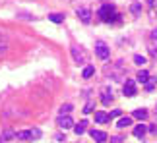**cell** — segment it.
Segmentation results:
<instances>
[{"mask_svg":"<svg viewBox=\"0 0 157 143\" xmlns=\"http://www.w3.org/2000/svg\"><path fill=\"white\" fill-rule=\"evenodd\" d=\"M134 62L138 64V66H144V64H146V56H142V54H136V56H134Z\"/></svg>","mask_w":157,"mask_h":143,"instance_id":"obj_23","label":"cell"},{"mask_svg":"<svg viewBox=\"0 0 157 143\" xmlns=\"http://www.w3.org/2000/svg\"><path fill=\"white\" fill-rule=\"evenodd\" d=\"M120 116V110H113L111 114H109V120H111V118H118Z\"/></svg>","mask_w":157,"mask_h":143,"instance_id":"obj_25","label":"cell"},{"mask_svg":"<svg viewBox=\"0 0 157 143\" xmlns=\"http://www.w3.org/2000/svg\"><path fill=\"white\" fill-rule=\"evenodd\" d=\"M138 81H140V83H146L147 79H149V74H147V72L146 70H140V72H138Z\"/></svg>","mask_w":157,"mask_h":143,"instance_id":"obj_16","label":"cell"},{"mask_svg":"<svg viewBox=\"0 0 157 143\" xmlns=\"http://www.w3.org/2000/svg\"><path fill=\"white\" fill-rule=\"evenodd\" d=\"M97 16L101 17V21H107V23H111V21H120V17H118L117 12H114V6H113V4H103V6L99 8Z\"/></svg>","mask_w":157,"mask_h":143,"instance_id":"obj_1","label":"cell"},{"mask_svg":"<svg viewBox=\"0 0 157 143\" xmlns=\"http://www.w3.org/2000/svg\"><path fill=\"white\" fill-rule=\"evenodd\" d=\"M6 50H8V37L0 31V54H4Z\"/></svg>","mask_w":157,"mask_h":143,"instance_id":"obj_10","label":"cell"},{"mask_svg":"<svg viewBox=\"0 0 157 143\" xmlns=\"http://www.w3.org/2000/svg\"><path fill=\"white\" fill-rule=\"evenodd\" d=\"M12 138H16V132H12V130H4V134H2V141H10Z\"/></svg>","mask_w":157,"mask_h":143,"instance_id":"obj_18","label":"cell"},{"mask_svg":"<svg viewBox=\"0 0 157 143\" xmlns=\"http://www.w3.org/2000/svg\"><path fill=\"white\" fill-rule=\"evenodd\" d=\"M109 120V114H105V112H95V122L97 124H105Z\"/></svg>","mask_w":157,"mask_h":143,"instance_id":"obj_15","label":"cell"},{"mask_svg":"<svg viewBox=\"0 0 157 143\" xmlns=\"http://www.w3.org/2000/svg\"><path fill=\"white\" fill-rule=\"evenodd\" d=\"M146 132H147L146 124H138V126L134 128V135H136V138H140V139H144V135H146Z\"/></svg>","mask_w":157,"mask_h":143,"instance_id":"obj_9","label":"cell"},{"mask_svg":"<svg viewBox=\"0 0 157 143\" xmlns=\"http://www.w3.org/2000/svg\"><path fill=\"white\" fill-rule=\"evenodd\" d=\"M130 124H132V118H130V116H124V118H120V120L117 122V126L122 130V128H128Z\"/></svg>","mask_w":157,"mask_h":143,"instance_id":"obj_13","label":"cell"},{"mask_svg":"<svg viewBox=\"0 0 157 143\" xmlns=\"http://www.w3.org/2000/svg\"><path fill=\"white\" fill-rule=\"evenodd\" d=\"M111 143H122V138H120V135H114V138H111Z\"/></svg>","mask_w":157,"mask_h":143,"instance_id":"obj_26","label":"cell"},{"mask_svg":"<svg viewBox=\"0 0 157 143\" xmlns=\"http://www.w3.org/2000/svg\"><path fill=\"white\" fill-rule=\"evenodd\" d=\"M31 138H41V130H31Z\"/></svg>","mask_w":157,"mask_h":143,"instance_id":"obj_27","label":"cell"},{"mask_svg":"<svg viewBox=\"0 0 157 143\" xmlns=\"http://www.w3.org/2000/svg\"><path fill=\"white\" fill-rule=\"evenodd\" d=\"M58 126L62 130H70V128H74V122H72V118L68 114H66V116H58Z\"/></svg>","mask_w":157,"mask_h":143,"instance_id":"obj_6","label":"cell"},{"mask_svg":"<svg viewBox=\"0 0 157 143\" xmlns=\"http://www.w3.org/2000/svg\"><path fill=\"white\" fill-rule=\"evenodd\" d=\"M93 110V103H91V101H89V103L86 105V108H83V112H86V114H89V112H91Z\"/></svg>","mask_w":157,"mask_h":143,"instance_id":"obj_24","label":"cell"},{"mask_svg":"<svg viewBox=\"0 0 157 143\" xmlns=\"http://www.w3.org/2000/svg\"><path fill=\"white\" fill-rule=\"evenodd\" d=\"M89 135H91V138L97 141V143H105V139H107V134L101 132V130H91V132H89Z\"/></svg>","mask_w":157,"mask_h":143,"instance_id":"obj_7","label":"cell"},{"mask_svg":"<svg viewBox=\"0 0 157 143\" xmlns=\"http://www.w3.org/2000/svg\"><path fill=\"white\" fill-rule=\"evenodd\" d=\"M147 4L149 6H157V0H147Z\"/></svg>","mask_w":157,"mask_h":143,"instance_id":"obj_28","label":"cell"},{"mask_svg":"<svg viewBox=\"0 0 157 143\" xmlns=\"http://www.w3.org/2000/svg\"><path fill=\"white\" fill-rule=\"evenodd\" d=\"M16 139H20V141H31V132L29 130H23V132H16Z\"/></svg>","mask_w":157,"mask_h":143,"instance_id":"obj_8","label":"cell"},{"mask_svg":"<svg viewBox=\"0 0 157 143\" xmlns=\"http://www.w3.org/2000/svg\"><path fill=\"white\" fill-rule=\"evenodd\" d=\"M144 85H146V91H147V93H151L153 89H155V85H157V77H151V75H149V79L144 83Z\"/></svg>","mask_w":157,"mask_h":143,"instance_id":"obj_12","label":"cell"},{"mask_svg":"<svg viewBox=\"0 0 157 143\" xmlns=\"http://www.w3.org/2000/svg\"><path fill=\"white\" fill-rule=\"evenodd\" d=\"M130 12H132V14H140V12H142V4L140 2H134V4L130 6Z\"/></svg>","mask_w":157,"mask_h":143,"instance_id":"obj_22","label":"cell"},{"mask_svg":"<svg viewBox=\"0 0 157 143\" xmlns=\"http://www.w3.org/2000/svg\"><path fill=\"white\" fill-rule=\"evenodd\" d=\"M86 130H87V122H86V120H82L80 124H76V126H74V132H76V135H82V134H86Z\"/></svg>","mask_w":157,"mask_h":143,"instance_id":"obj_11","label":"cell"},{"mask_svg":"<svg viewBox=\"0 0 157 143\" xmlns=\"http://www.w3.org/2000/svg\"><path fill=\"white\" fill-rule=\"evenodd\" d=\"M93 74H95V68H93V66H86V68H83V74H82V75L86 77V79H89Z\"/></svg>","mask_w":157,"mask_h":143,"instance_id":"obj_17","label":"cell"},{"mask_svg":"<svg viewBox=\"0 0 157 143\" xmlns=\"http://www.w3.org/2000/svg\"><path fill=\"white\" fill-rule=\"evenodd\" d=\"M95 54H97L101 60H109L111 50H109V46L103 43V41H97V43H95Z\"/></svg>","mask_w":157,"mask_h":143,"instance_id":"obj_2","label":"cell"},{"mask_svg":"<svg viewBox=\"0 0 157 143\" xmlns=\"http://www.w3.org/2000/svg\"><path fill=\"white\" fill-rule=\"evenodd\" d=\"M151 37H153V39H157V29H155V31L151 33Z\"/></svg>","mask_w":157,"mask_h":143,"instance_id":"obj_29","label":"cell"},{"mask_svg":"<svg viewBox=\"0 0 157 143\" xmlns=\"http://www.w3.org/2000/svg\"><path fill=\"white\" fill-rule=\"evenodd\" d=\"M155 112H157V106H155Z\"/></svg>","mask_w":157,"mask_h":143,"instance_id":"obj_30","label":"cell"},{"mask_svg":"<svg viewBox=\"0 0 157 143\" xmlns=\"http://www.w3.org/2000/svg\"><path fill=\"white\" fill-rule=\"evenodd\" d=\"M72 58H74L76 64H83L86 62V52L82 49H78V46H72Z\"/></svg>","mask_w":157,"mask_h":143,"instance_id":"obj_3","label":"cell"},{"mask_svg":"<svg viewBox=\"0 0 157 143\" xmlns=\"http://www.w3.org/2000/svg\"><path fill=\"white\" fill-rule=\"evenodd\" d=\"M49 20L54 21V23H62V21H64V16H62V14H51Z\"/></svg>","mask_w":157,"mask_h":143,"instance_id":"obj_19","label":"cell"},{"mask_svg":"<svg viewBox=\"0 0 157 143\" xmlns=\"http://www.w3.org/2000/svg\"><path fill=\"white\" fill-rule=\"evenodd\" d=\"M72 112V105H62L60 106V116H66V114H70Z\"/></svg>","mask_w":157,"mask_h":143,"instance_id":"obj_20","label":"cell"},{"mask_svg":"<svg viewBox=\"0 0 157 143\" xmlns=\"http://www.w3.org/2000/svg\"><path fill=\"white\" fill-rule=\"evenodd\" d=\"M134 118H138V120H146V118H147V110H146V108L134 110Z\"/></svg>","mask_w":157,"mask_h":143,"instance_id":"obj_14","label":"cell"},{"mask_svg":"<svg viewBox=\"0 0 157 143\" xmlns=\"http://www.w3.org/2000/svg\"><path fill=\"white\" fill-rule=\"evenodd\" d=\"M76 14L80 16V20L83 23H89V21H91V10H89V8H78Z\"/></svg>","mask_w":157,"mask_h":143,"instance_id":"obj_5","label":"cell"},{"mask_svg":"<svg viewBox=\"0 0 157 143\" xmlns=\"http://www.w3.org/2000/svg\"><path fill=\"white\" fill-rule=\"evenodd\" d=\"M136 95V83L134 79H126L124 81V97H134Z\"/></svg>","mask_w":157,"mask_h":143,"instance_id":"obj_4","label":"cell"},{"mask_svg":"<svg viewBox=\"0 0 157 143\" xmlns=\"http://www.w3.org/2000/svg\"><path fill=\"white\" fill-rule=\"evenodd\" d=\"M101 101H103V105H111V101H113V95L109 93V91H105V93H103V97H101Z\"/></svg>","mask_w":157,"mask_h":143,"instance_id":"obj_21","label":"cell"}]
</instances>
